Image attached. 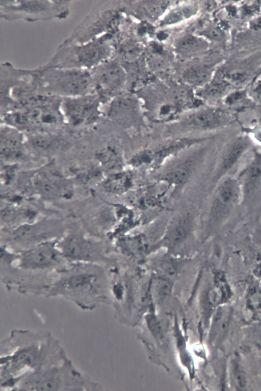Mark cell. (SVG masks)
Wrapping results in <instances>:
<instances>
[{
    "instance_id": "obj_1",
    "label": "cell",
    "mask_w": 261,
    "mask_h": 391,
    "mask_svg": "<svg viewBox=\"0 0 261 391\" xmlns=\"http://www.w3.org/2000/svg\"><path fill=\"white\" fill-rule=\"evenodd\" d=\"M60 348L46 332L14 330L1 342V387L15 388L40 369Z\"/></svg>"
},
{
    "instance_id": "obj_2",
    "label": "cell",
    "mask_w": 261,
    "mask_h": 391,
    "mask_svg": "<svg viewBox=\"0 0 261 391\" xmlns=\"http://www.w3.org/2000/svg\"><path fill=\"white\" fill-rule=\"evenodd\" d=\"M57 273L42 292L68 298L85 309H92L103 298L107 281L99 264L70 263Z\"/></svg>"
},
{
    "instance_id": "obj_3",
    "label": "cell",
    "mask_w": 261,
    "mask_h": 391,
    "mask_svg": "<svg viewBox=\"0 0 261 391\" xmlns=\"http://www.w3.org/2000/svg\"><path fill=\"white\" fill-rule=\"evenodd\" d=\"M97 387L73 366L61 348L39 369L22 379L16 390H84Z\"/></svg>"
},
{
    "instance_id": "obj_4",
    "label": "cell",
    "mask_w": 261,
    "mask_h": 391,
    "mask_svg": "<svg viewBox=\"0 0 261 391\" xmlns=\"http://www.w3.org/2000/svg\"><path fill=\"white\" fill-rule=\"evenodd\" d=\"M61 98L46 94L3 115L4 123L21 131L45 132L65 123Z\"/></svg>"
},
{
    "instance_id": "obj_5",
    "label": "cell",
    "mask_w": 261,
    "mask_h": 391,
    "mask_svg": "<svg viewBox=\"0 0 261 391\" xmlns=\"http://www.w3.org/2000/svg\"><path fill=\"white\" fill-rule=\"evenodd\" d=\"M109 34L83 43L63 41L45 67L91 70L111 58L113 48Z\"/></svg>"
},
{
    "instance_id": "obj_6",
    "label": "cell",
    "mask_w": 261,
    "mask_h": 391,
    "mask_svg": "<svg viewBox=\"0 0 261 391\" xmlns=\"http://www.w3.org/2000/svg\"><path fill=\"white\" fill-rule=\"evenodd\" d=\"M44 93L60 98L94 93L90 70L41 65L35 68Z\"/></svg>"
},
{
    "instance_id": "obj_7",
    "label": "cell",
    "mask_w": 261,
    "mask_h": 391,
    "mask_svg": "<svg viewBox=\"0 0 261 391\" xmlns=\"http://www.w3.org/2000/svg\"><path fill=\"white\" fill-rule=\"evenodd\" d=\"M68 230L63 220L55 217L38 218L4 229L3 244L16 252L60 238Z\"/></svg>"
},
{
    "instance_id": "obj_8",
    "label": "cell",
    "mask_w": 261,
    "mask_h": 391,
    "mask_svg": "<svg viewBox=\"0 0 261 391\" xmlns=\"http://www.w3.org/2000/svg\"><path fill=\"white\" fill-rule=\"evenodd\" d=\"M71 1L1 0L0 16L6 20L29 22L63 19L69 14Z\"/></svg>"
},
{
    "instance_id": "obj_9",
    "label": "cell",
    "mask_w": 261,
    "mask_h": 391,
    "mask_svg": "<svg viewBox=\"0 0 261 391\" xmlns=\"http://www.w3.org/2000/svg\"><path fill=\"white\" fill-rule=\"evenodd\" d=\"M58 239L46 241L16 252L14 261L9 267L36 273L60 270L67 265L68 262L58 246Z\"/></svg>"
},
{
    "instance_id": "obj_10",
    "label": "cell",
    "mask_w": 261,
    "mask_h": 391,
    "mask_svg": "<svg viewBox=\"0 0 261 391\" xmlns=\"http://www.w3.org/2000/svg\"><path fill=\"white\" fill-rule=\"evenodd\" d=\"M242 203L239 181L234 175H229L217 183L211 199L207 226L214 230L227 222Z\"/></svg>"
},
{
    "instance_id": "obj_11",
    "label": "cell",
    "mask_w": 261,
    "mask_h": 391,
    "mask_svg": "<svg viewBox=\"0 0 261 391\" xmlns=\"http://www.w3.org/2000/svg\"><path fill=\"white\" fill-rule=\"evenodd\" d=\"M102 100L97 94L61 99V110L65 123L73 127L92 125L103 114Z\"/></svg>"
},
{
    "instance_id": "obj_12",
    "label": "cell",
    "mask_w": 261,
    "mask_h": 391,
    "mask_svg": "<svg viewBox=\"0 0 261 391\" xmlns=\"http://www.w3.org/2000/svg\"><path fill=\"white\" fill-rule=\"evenodd\" d=\"M58 246L68 263L99 264L101 256L99 242L79 230H67L58 240Z\"/></svg>"
},
{
    "instance_id": "obj_13",
    "label": "cell",
    "mask_w": 261,
    "mask_h": 391,
    "mask_svg": "<svg viewBox=\"0 0 261 391\" xmlns=\"http://www.w3.org/2000/svg\"><path fill=\"white\" fill-rule=\"evenodd\" d=\"M231 121V118L223 110L203 107L183 115L175 127L181 133H208L224 129Z\"/></svg>"
},
{
    "instance_id": "obj_14",
    "label": "cell",
    "mask_w": 261,
    "mask_h": 391,
    "mask_svg": "<svg viewBox=\"0 0 261 391\" xmlns=\"http://www.w3.org/2000/svg\"><path fill=\"white\" fill-rule=\"evenodd\" d=\"M253 146V140L248 134H239L229 138L219 152L213 171V184L215 186L221 180L231 175Z\"/></svg>"
},
{
    "instance_id": "obj_15",
    "label": "cell",
    "mask_w": 261,
    "mask_h": 391,
    "mask_svg": "<svg viewBox=\"0 0 261 391\" xmlns=\"http://www.w3.org/2000/svg\"><path fill=\"white\" fill-rule=\"evenodd\" d=\"M36 192L47 200L70 199L73 193L71 181L57 169L45 167L36 172L32 178Z\"/></svg>"
},
{
    "instance_id": "obj_16",
    "label": "cell",
    "mask_w": 261,
    "mask_h": 391,
    "mask_svg": "<svg viewBox=\"0 0 261 391\" xmlns=\"http://www.w3.org/2000/svg\"><path fill=\"white\" fill-rule=\"evenodd\" d=\"M94 93L103 102L114 96L125 84L126 73L123 68L111 58L90 70Z\"/></svg>"
},
{
    "instance_id": "obj_17",
    "label": "cell",
    "mask_w": 261,
    "mask_h": 391,
    "mask_svg": "<svg viewBox=\"0 0 261 391\" xmlns=\"http://www.w3.org/2000/svg\"><path fill=\"white\" fill-rule=\"evenodd\" d=\"M206 139V138L201 137H183L171 139L138 153L131 159V163L135 165L144 163L151 165H161L168 157L175 156Z\"/></svg>"
},
{
    "instance_id": "obj_18",
    "label": "cell",
    "mask_w": 261,
    "mask_h": 391,
    "mask_svg": "<svg viewBox=\"0 0 261 391\" xmlns=\"http://www.w3.org/2000/svg\"><path fill=\"white\" fill-rule=\"evenodd\" d=\"M27 142L22 131L3 124L1 130V156L5 163L13 165L20 162L27 156Z\"/></svg>"
},
{
    "instance_id": "obj_19",
    "label": "cell",
    "mask_w": 261,
    "mask_h": 391,
    "mask_svg": "<svg viewBox=\"0 0 261 391\" xmlns=\"http://www.w3.org/2000/svg\"><path fill=\"white\" fill-rule=\"evenodd\" d=\"M205 149L196 150L167 164L160 174V179L174 186L182 185L197 168Z\"/></svg>"
},
{
    "instance_id": "obj_20",
    "label": "cell",
    "mask_w": 261,
    "mask_h": 391,
    "mask_svg": "<svg viewBox=\"0 0 261 391\" xmlns=\"http://www.w3.org/2000/svg\"><path fill=\"white\" fill-rule=\"evenodd\" d=\"M237 177L241 186V204L248 205L261 193V153L255 150L253 156Z\"/></svg>"
},
{
    "instance_id": "obj_21",
    "label": "cell",
    "mask_w": 261,
    "mask_h": 391,
    "mask_svg": "<svg viewBox=\"0 0 261 391\" xmlns=\"http://www.w3.org/2000/svg\"><path fill=\"white\" fill-rule=\"evenodd\" d=\"M139 105L135 98L126 95L114 97L103 114L111 120L120 123L134 122L139 116Z\"/></svg>"
},
{
    "instance_id": "obj_22",
    "label": "cell",
    "mask_w": 261,
    "mask_h": 391,
    "mask_svg": "<svg viewBox=\"0 0 261 391\" xmlns=\"http://www.w3.org/2000/svg\"><path fill=\"white\" fill-rule=\"evenodd\" d=\"M190 224L189 218L184 216L173 220L158 245L168 249L179 247L187 238L191 228Z\"/></svg>"
},
{
    "instance_id": "obj_23",
    "label": "cell",
    "mask_w": 261,
    "mask_h": 391,
    "mask_svg": "<svg viewBox=\"0 0 261 391\" xmlns=\"http://www.w3.org/2000/svg\"><path fill=\"white\" fill-rule=\"evenodd\" d=\"M208 44L205 39L201 36L188 33L177 38L174 47L176 53L180 57L188 58L195 57L205 51Z\"/></svg>"
},
{
    "instance_id": "obj_24",
    "label": "cell",
    "mask_w": 261,
    "mask_h": 391,
    "mask_svg": "<svg viewBox=\"0 0 261 391\" xmlns=\"http://www.w3.org/2000/svg\"><path fill=\"white\" fill-rule=\"evenodd\" d=\"M27 142L28 146L30 145L36 151L46 153L58 149L62 141L55 134L45 131L32 134L29 139H27Z\"/></svg>"
},
{
    "instance_id": "obj_25",
    "label": "cell",
    "mask_w": 261,
    "mask_h": 391,
    "mask_svg": "<svg viewBox=\"0 0 261 391\" xmlns=\"http://www.w3.org/2000/svg\"><path fill=\"white\" fill-rule=\"evenodd\" d=\"M212 72V68L210 66L195 65L184 71L182 79L189 85L203 87L210 81Z\"/></svg>"
},
{
    "instance_id": "obj_26",
    "label": "cell",
    "mask_w": 261,
    "mask_h": 391,
    "mask_svg": "<svg viewBox=\"0 0 261 391\" xmlns=\"http://www.w3.org/2000/svg\"><path fill=\"white\" fill-rule=\"evenodd\" d=\"M198 10L196 4H188L179 6L169 12L163 18V26L175 24L194 16Z\"/></svg>"
},
{
    "instance_id": "obj_27",
    "label": "cell",
    "mask_w": 261,
    "mask_h": 391,
    "mask_svg": "<svg viewBox=\"0 0 261 391\" xmlns=\"http://www.w3.org/2000/svg\"><path fill=\"white\" fill-rule=\"evenodd\" d=\"M229 86L225 81L215 80L202 87L198 95L205 100H216L224 96L228 91Z\"/></svg>"
},
{
    "instance_id": "obj_28",
    "label": "cell",
    "mask_w": 261,
    "mask_h": 391,
    "mask_svg": "<svg viewBox=\"0 0 261 391\" xmlns=\"http://www.w3.org/2000/svg\"><path fill=\"white\" fill-rule=\"evenodd\" d=\"M159 267L167 277L175 276L180 265L178 260L172 257H166L159 262Z\"/></svg>"
},
{
    "instance_id": "obj_29",
    "label": "cell",
    "mask_w": 261,
    "mask_h": 391,
    "mask_svg": "<svg viewBox=\"0 0 261 391\" xmlns=\"http://www.w3.org/2000/svg\"><path fill=\"white\" fill-rule=\"evenodd\" d=\"M167 1H152L150 3V1L148 3L145 4L144 8L145 11L148 14V16H151L155 17L156 16H160L165 10L168 4L166 3Z\"/></svg>"
},
{
    "instance_id": "obj_30",
    "label": "cell",
    "mask_w": 261,
    "mask_h": 391,
    "mask_svg": "<svg viewBox=\"0 0 261 391\" xmlns=\"http://www.w3.org/2000/svg\"><path fill=\"white\" fill-rule=\"evenodd\" d=\"M233 379L236 386L238 389L242 390L246 387V376L243 370L238 363L234 364Z\"/></svg>"
},
{
    "instance_id": "obj_31",
    "label": "cell",
    "mask_w": 261,
    "mask_h": 391,
    "mask_svg": "<svg viewBox=\"0 0 261 391\" xmlns=\"http://www.w3.org/2000/svg\"><path fill=\"white\" fill-rule=\"evenodd\" d=\"M146 321L149 329L156 336L162 334V327L160 321L154 315H149L146 317Z\"/></svg>"
},
{
    "instance_id": "obj_32",
    "label": "cell",
    "mask_w": 261,
    "mask_h": 391,
    "mask_svg": "<svg viewBox=\"0 0 261 391\" xmlns=\"http://www.w3.org/2000/svg\"><path fill=\"white\" fill-rule=\"evenodd\" d=\"M202 35L213 40H221L223 38L222 32L218 28L212 27L204 30L202 32Z\"/></svg>"
},
{
    "instance_id": "obj_33",
    "label": "cell",
    "mask_w": 261,
    "mask_h": 391,
    "mask_svg": "<svg viewBox=\"0 0 261 391\" xmlns=\"http://www.w3.org/2000/svg\"><path fill=\"white\" fill-rule=\"evenodd\" d=\"M246 96V93L244 91H236L229 93L225 99V103L231 106L241 101Z\"/></svg>"
},
{
    "instance_id": "obj_34",
    "label": "cell",
    "mask_w": 261,
    "mask_h": 391,
    "mask_svg": "<svg viewBox=\"0 0 261 391\" xmlns=\"http://www.w3.org/2000/svg\"><path fill=\"white\" fill-rule=\"evenodd\" d=\"M255 97L259 102H261V82L255 87L254 91Z\"/></svg>"
},
{
    "instance_id": "obj_35",
    "label": "cell",
    "mask_w": 261,
    "mask_h": 391,
    "mask_svg": "<svg viewBox=\"0 0 261 391\" xmlns=\"http://www.w3.org/2000/svg\"><path fill=\"white\" fill-rule=\"evenodd\" d=\"M251 28L254 30H258L261 28V17L255 20L251 24Z\"/></svg>"
}]
</instances>
